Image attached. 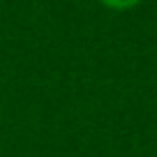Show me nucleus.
Returning <instances> with one entry per match:
<instances>
[{
	"label": "nucleus",
	"mask_w": 157,
	"mask_h": 157,
	"mask_svg": "<svg viewBox=\"0 0 157 157\" xmlns=\"http://www.w3.org/2000/svg\"><path fill=\"white\" fill-rule=\"evenodd\" d=\"M106 10H113V12H127V10H134V7L141 2V0H99Z\"/></svg>",
	"instance_id": "1"
}]
</instances>
